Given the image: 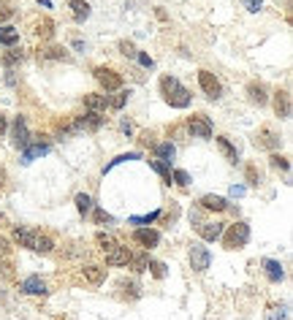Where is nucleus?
Instances as JSON below:
<instances>
[{"mask_svg":"<svg viewBox=\"0 0 293 320\" xmlns=\"http://www.w3.org/2000/svg\"><path fill=\"white\" fill-rule=\"evenodd\" d=\"M160 92H163V98H166V103L171 109H187L190 101H193L190 90H187L177 76H163L160 79Z\"/></svg>","mask_w":293,"mask_h":320,"instance_id":"obj_1","label":"nucleus"},{"mask_svg":"<svg viewBox=\"0 0 293 320\" xmlns=\"http://www.w3.org/2000/svg\"><path fill=\"white\" fill-rule=\"evenodd\" d=\"M225 236H223V244H225V250H242L244 244L250 242V225L247 223H233L228 225V231H223Z\"/></svg>","mask_w":293,"mask_h":320,"instance_id":"obj_2","label":"nucleus"},{"mask_svg":"<svg viewBox=\"0 0 293 320\" xmlns=\"http://www.w3.org/2000/svg\"><path fill=\"white\" fill-rule=\"evenodd\" d=\"M92 73H95L98 84H101V87L106 90V92H114V90H120V87H122V76H120V73H117L114 68H106V65H98V68L92 71Z\"/></svg>","mask_w":293,"mask_h":320,"instance_id":"obj_3","label":"nucleus"},{"mask_svg":"<svg viewBox=\"0 0 293 320\" xmlns=\"http://www.w3.org/2000/svg\"><path fill=\"white\" fill-rule=\"evenodd\" d=\"M187 130L196 136V138H212V122L206 114H193L187 117Z\"/></svg>","mask_w":293,"mask_h":320,"instance_id":"obj_4","label":"nucleus"},{"mask_svg":"<svg viewBox=\"0 0 293 320\" xmlns=\"http://www.w3.org/2000/svg\"><path fill=\"white\" fill-rule=\"evenodd\" d=\"M209 263H212L209 250H206L204 244H193V247H190V266H193V271L204 274V271L209 269Z\"/></svg>","mask_w":293,"mask_h":320,"instance_id":"obj_5","label":"nucleus"},{"mask_svg":"<svg viewBox=\"0 0 293 320\" xmlns=\"http://www.w3.org/2000/svg\"><path fill=\"white\" fill-rule=\"evenodd\" d=\"M198 84H201V90L206 92V98H212V101L220 98L223 87H220V82H217L214 73H209V71H198Z\"/></svg>","mask_w":293,"mask_h":320,"instance_id":"obj_6","label":"nucleus"},{"mask_svg":"<svg viewBox=\"0 0 293 320\" xmlns=\"http://www.w3.org/2000/svg\"><path fill=\"white\" fill-rule=\"evenodd\" d=\"M255 144L263 147V149H277L282 144V138H280V133H274L271 128H261L258 136H255Z\"/></svg>","mask_w":293,"mask_h":320,"instance_id":"obj_7","label":"nucleus"},{"mask_svg":"<svg viewBox=\"0 0 293 320\" xmlns=\"http://www.w3.org/2000/svg\"><path fill=\"white\" fill-rule=\"evenodd\" d=\"M11 141H14V147H19V149H25L27 144H30V133H27L25 117H16V119H14V133H11Z\"/></svg>","mask_w":293,"mask_h":320,"instance_id":"obj_8","label":"nucleus"},{"mask_svg":"<svg viewBox=\"0 0 293 320\" xmlns=\"http://www.w3.org/2000/svg\"><path fill=\"white\" fill-rule=\"evenodd\" d=\"M103 255H106V263H109V266H128L130 250L122 247V244H117V247H111L109 252H103Z\"/></svg>","mask_w":293,"mask_h":320,"instance_id":"obj_9","label":"nucleus"},{"mask_svg":"<svg viewBox=\"0 0 293 320\" xmlns=\"http://www.w3.org/2000/svg\"><path fill=\"white\" fill-rule=\"evenodd\" d=\"M223 231H225V223H201L198 225V233H201L204 242H217L223 236Z\"/></svg>","mask_w":293,"mask_h":320,"instance_id":"obj_10","label":"nucleus"},{"mask_svg":"<svg viewBox=\"0 0 293 320\" xmlns=\"http://www.w3.org/2000/svg\"><path fill=\"white\" fill-rule=\"evenodd\" d=\"M133 239L139 244H144L147 250H152V247H158V244H160V233L152 231V228H136L133 231Z\"/></svg>","mask_w":293,"mask_h":320,"instance_id":"obj_11","label":"nucleus"},{"mask_svg":"<svg viewBox=\"0 0 293 320\" xmlns=\"http://www.w3.org/2000/svg\"><path fill=\"white\" fill-rule=\"evenodd\" d=\"M35 236H38V233L30 231V228H22V225H16V228H14V242L19 244V247L35 250Z\"/></svg>","mask_w":293,"mask_h":320,"instance_id":"obj_12","label":"nucleus"},{"mask_svg":"<svg viewBox=\"0 0 293 320\" xmlns=\"http://www.w3.org/2000/svg\"><path fill=\"white\" fill-rule=\"evenodd\" d=\"M19 290H22V293H27V296H44L46 293V285H44L41 277H27V279H22Z\"/></svg>","mask_w":293,"mask_h":320,"instance_id":"obj_13","label":"nucleus"},{"mask_svg":"<svg viewBox=\"0 0 293 320\" xmlns=\"http://www.w3.org/2000/svg\"><path fill=\"white\" fill-rule=\"evenodd\" d=\"M274 111H277L280 119H288L290 117V95H288V90H282V92L274 95Z\"/></svg>","mask_w":293,"mask_h":320,"instance_id":"obj_14","label":"nucleus"},{"mask_svg":"<svg viewBox=\"0 0 293 320\" xmlns=\"http://www.w3.org/2000/svg\"><path fill=\"white\" fill-rule=\"evenodd\" d=\"M198 204H201V209H206V212H225V209H228V201L220 198V195H212V193L204 195Z\"/></svg>","mask_w":293,"mask_h":320,"instance_id":"obj_15","label":"nucleus"},{"mask_svg":"<svg viewBox=\"0 0 293 320\" xmlns=\"http://www.w3.org/2000/svg\"><path fill=\"white\" fill-rule=\"evenodd\" d=\"M263 271H266L269 282H282V279H285V269L280 266V261L266 258V261H263Z\"/></svg>","mask_w":293,"mask_h":320,"instance_id":"obj_16","label":"nucleus"},{"mask_svg":"<svg viewBox=\"0 0 293 320\" xmlns=\"http://www.w3.org/2000/svg\"><path fill=\"white\" fill-rule=\"evenodd\" d=\"M155 155H158V160L160 163H171V160L177 157V147L171 144V141H163V144H155Z\"/></svg>","mask_w":293,"mask_h":320,"instance_id":"obj_17","label":"nucleus"},{"mask_svg":"<svg viewBox=\"0 0 293 320\" xmlns=\"http://www.w3.org/2000/svg\"><path fill=\"white\" fill-rule=\"evenodd\" d=\"M217 147H220V152L228 157L231 163H239V149L228 141V136H217Z\"/></svg>","mask_w":293,"mask_h":320,"instance_id":"obj_18","label":"nucleus"},{"mask_svg":"<svg viewBox=\"0 0 293 320\" xmlns=\"http://www.w3.org/2000/svg\"><path fill=\"white\" fill-rule=\"evenodd\" d=\"M84 106H87L90 111H103L109 106V98L98 95V92H90V95H84Z\"/></svg>","mask_w":293,"mask_h":320,"instance_id":"obj_19","label":"nucleus"},{"mask_svg":"<svg viewBox=\"0 0 293 320\" xmlns=\"http://www.w3.org/2000/svg\"><path fill=\"white\" fill-rule=\"evenodd\" d=\"M16 41H19V30L11 25H0V44L3 46H14Z\"/></svg>","mask_w":293,"mask_h":320,"instance_id":"obj_20","label":"nucleus"},{"mask_svg":"<svg viewBox=\"0 0 293 320\" xmlns=\"http://www.w3.org/2000/svg\"><path fill=\"white\" fill-rule=\"evenodd\" d=\"M247 95H250L252 103L263 106V103H266V87H263V84H258V82H252V84H247Z\"/></svg>","mask_w":293,"mask_h":320,"instance_id":"obj_21","label":"nucleus"},{"mask_svg":"<svg viewBox=\"0 0 293 320\" xmlns=\"http://www.w3.org/2000/svg\"><path fill=\"white\" fill-rule=\"evenodd\" d=\"M130 269L136 271V274H141V271H147V266H149V255L147 252H130Z\"/></svg>","mask_w":293,"mask_h":320,"instance_id":"obj_22","label":"nucleus"},{"mask_svg":"<svg viewBox=\"0 0 293 320\" xmlns=\"http://www.w3.org/2000/svg\"><path fill=\"white\" fill-rule=\"evenodd\" d=\"M46 152H49V144H35V147H30V149H25V155H22V163H33L35 157H44Z\"/></svg>","mask_w":293,"mask_h":320,"instance_id":"obj_23","label":"nucleus"},{"mask_svg":"<svg viewBox=\"0 0 293 320\" xmlns=\"http://www.w3.org/2000/svg\"><path fill=\"white\" fill-rule=\"evenodd\" d=\"M84 279H87L90 285H101V282L106 279V271L101 266H84Z\"/></svg>","mask_w":293,"mask_h":320,"instance_id":"obj_24","label":"nucleus"},{"mask_svg":"<svg viewBox=\"0 0 293 320\" xmlns=\"http://www.w3.org/2000/svg\"><path fill=\"white\" fill-rule=\"evenodd\" d=\"M82 125H84V130H98V128H103L101 111H87V114L82 117Z\"/></svg>","mask_w":293,"mask_h":320,"instance_id":"obj_25","label":"nucleus"},{"mask_svg":"<svg viewBox=\"0 0 293 320\" xmlns=\"http://www.w3.org/2000/svg\"><path fill=\"white\" fill-rule=\"evenodd\" d=\"M71 8H73V19L76 22H84L90 16V6L84 0H71Z\"/></svg>","mask_w":293,"mask_h":320,"instance_id":"obj_26","label":"nucleus"},{"mask_svg":"<svg viewBox=\"0 0 293 320\" xmlns=\"http://www.w3.org/2000/svg\"><path fill=\"white\" fill-rule=\"evenodd\" d=\"M95 244H98V247L103 250V252H109L111 247H117V239L114 236H111V233H98V236H95Z\"/></svg>","mask_w":293,"mask_h":320,"instance_id":"obj_27","label":"nucleus"},{"mask_svg":"<svg viewBox=\"0 0 293 320\" xmlns=\"http://www.w3.org/2000/svg\"><path fill=\"white\" fill-rule=\"evenodd\" d=\"M128 160H141V155H139V152H128V155H120V157H114V160H111V163H106V166H103V174H109V171H111V168H114V166H120V163H128Z\"/></svg>","mask_w":293,"mask_h":320,"instance_id":"obj_28","label":"nucleus"},{"mask_svg":"<svg viewBox=\"0 0 293 320\" xmlns=\"http://www.w3.org/2000/svg\"><path fill=\"white\" fill-rule=\"evenodd\" d=\"M41 57H46V60H68V52L60 49V46H49V49L41 52Z\"/></svg>","mask_w":293,"mask_h":320,"instance_id":"obj_29","label":"nucleus"},{"mask_svg":"<svg viewBox=\"0 0 293 320\" xmlns=\"http://www.w3.org/2000/svg\"><path fill=\"white\" fill-rule=\"evenodd\" d=\"M128 98H130V90H120L114 98H109V106L120 111V109H122V106H125V103H128Z\"/></svg>","mask_w":293,"mask_h":320,"instance_id":"obj_30","label":"nucleus"},{"mask_svg":"<svg viewBox=\"0 0 293 320\" xmlns=\"http://www.w3.org/2000/svg\"><path fill=\"white\" fill-rule=\"evenodd\" d=\"M149 166H152L155 171L163 176V182H166V185H171V171H168V166H166V163H160V160H149Z\"/></svg>","mask_w":293,"mask_h":320,"instance_id":"obj_31","label":"nucleus"},{"mask_svg":"<svg viewBox=\"0 0 293 320\" xmlns=\"http://www.w3.org/2000/svg\"><path fill=\"white\" fill-rule=\"evenodd\" d=\"M76 209H79L82 214H87V212L92 209V198H90L87 193H79V195H76Z\"/></svg>","mask_w":293,"mask_h":320,"instance_id":"obj_32","label":"nucleus"},{"mask_svg":"<svg viewBox=\"0 0 293 320\" xmlns=\"http://www.w3.org/2000/svg\"><path fill=\"white\" fill-rule=\"evenodd\" d=\"M149 271H152V277L155 279H163L166 277V263H160V261H149Z\"/></svg>","mask_w":293,"mask_h":320,"instance_id":"obj_33","label":"nucleus"},{"mask_svg":"<svg viewBox=\"0 0 293 320\" xmlns=\"http://www.w3.org/2000/svg\"><path fill=\"white\" fill-rule=\"evenodd\" d=\"M158 217H160V212L155 209V212L144 214V217H130V225H149V223H155Z\"/></svg>","mask_w":293,"mask_h":320,"instance_id":"obj_34","label":"nucleus"},{"mask_svg":"<svg viewBox=\"0 0 293 320\" xmlns=\"http://www.w3.org/2000/svg\"><path fill=\"white\" fill-rule=\"evenodd\" d=\"M35 33H38L41 38H52V33H54V22H52V19L41 22V25H38V30H35Z\"/></svg>","mask_w":293,"mask_h":320,"instance_id":"obj_35","label":"nucleus"},{"mask_svg":"<svg viewBox=\"0 0 293 320\" xmlns=\"http://www.w3.org/2000/svg\"><path fill=\"white\" fill-rule=\"evenodd\" d=\"M52 247H54V244H52L49 236H35V250H38V252H52Z\"/></svg>","mask_w":293,"mask_h":320,"instance_id":"obj_36","label":"nucleus"},{"mask_svg":"<svg viewBox=\"0 0 293 320\" xmlns=\"http://www.w3.org/2000/svg\"><path fill=\"white\" fill-rule=\"evenodd\" d=\"M269 320H285L288 317V307H269Z\"/></svg>","mask_w":293,"mask_h":320,"instance_id":"obj_37","label":"nucleus"},{"mask_svg":"<svg viewBox=\"0 0 293 320\" xmlns=\"http://www.w3.org/2000/svg\"><path fill=\"white\" fill-rule=\"evenodd\" d=\"M22 57H25V54L14 49V52H8V54H6V57H3V65H8V68H14V65H16V63H22Z\"/></svg>","mask_w":293,"mask_h":320,"instance_id":"obj_38","label":"nucleus"},{"mask_svg":"<svg viewBox=\"0 0 293 320\" xmlns=\"http://www.w3.org/2000/svg\"><path fill=\"white\" fill-rule=\"evenodd\" d=\"M247 182H250V185H255V187L261 185V171H258L255 166H247Z\"/></svg>","mask_w":293,"mask_h":320,"instance_id":"obj_39","label":"nucleus"},{"mask_svg":"<svg viewBox=\"0 0 293 320\" xmlns=\"http://www.w3.org/2000/svg\"><path fill=\"white\" fill-rule=\"evenodd\" d=\"M174 182H177V185H182V187H187V185H190V174L179 168V171H174Z\"/></svg>","mask_w":293,"mask_h":320,"instance_id":"obj_40","label":"nucleus"},{"mask_svg":"<svg viewBox=\"0 0 293 320\" xmlns=\"http://www.w3.org/2000/svg\"><path fill=\"white\" fill-rule=\"evenodd\" d=\"M120 52L125 54V57H136V46L130 41H120Z\"/></svg>","mask_w":293,"mask_h":320,"instance_id":"obj_41","label":"nucleus"},{"mask_svg":"<svg viewBox=\"0 0 293 320\" xmlns=\"http://www.w3.org/2000/svg\"><path fill=\"white\" fill-rule=\"evenodd\" d=\"M271 166L274 168H282V171H288V168H290L288 157H280V155H271Z\"/></svg>","mask_w":293,"mask_h":320,"instance_id":"obj_42","label":"nucleus"},{"mask_svg":"<svg viewBox=\"0 0 293 320\" xmlns=\"http://www.w3.org/2000/svg\"><path fill=\"white\" fill-rule=\"evenodd\" d=\"M95 223L103 225V223H114V217H111L109 212H103V209H95Z\"/></svg>","mask_w":293,"mask_h":320,"instance_id":"obj_43","label":"nucleus"},{"mask_svg":"<svg viewBox=\"0 0 293 320\" xmlns=\"http://www.w3.org/2000/svg\"><path fill=\"white\" fill-rule=\"evenodd\" d=\"M242 3H244L247 11H261V8H263V0H242Z\"/></svg>","mask_w":293,"mask_h":320,"instance_id":"obj_44","label":"nucleus"},{"mask_svg":"<svg viewBox=\"0 0 293 320\" xmlns=\"http://www.w3.org/2000/svg\"><path fill=\"white\" fill-rule=\"evenodd\" d=\"M136 57H139V63L144 65V68H155V63H152V57H149V54H144V52H136Z\"/></svg>","mask_w":293,"mask_h":320,"instance_id":"obj_45","label":"nucleus"},{"mask_svg":"<svg viewBox=\"0 0 293 320\" xmlns=\"http://www.w3.org/2000/svg\"><path fill=\"white\" fill-rule=\"evenodd\" d=\"M120 130H122L125 136H130V133H133V122H130V119H122V122H120Z\"/></svg>","mask_w":293,"mask_h":320,"instance_id":"obj_46","label":"nucleus"},{"mask_svg":"<svg viewBox=\"0 0 293 320\" xmlns=\"http://www.w3.org/2000/svg\"><path fill=\"white\" fill-rule=\"evenodd\" d=\"M152 138H155V133H149V130H144V133H141V138H139V144L149 147V144H152Z\"/></svg>","mask_w":293,"mask_h":320,"instance_id":"obj_47","label":"nucleus"},{"mask_svg":"<svg viewBox=\"0 0 293 320\" xmlns=\"http://www.w3.org/2000/svg\"><path fill=\"white\" fill-rule=\"evenodd\" d=\"M14 11H11V8H8L6 3H0V22H3V19H8V16H11Z\"/></svg>","mask_w":293,"mask_h":320,"instance_id":"obj_48","label":"nucleus"},{"mask_svg":"<svg viewBox=\"0 0 293 320\" xmlns=\"http://www.w3.org/2000/svg\"><path fill=\"white\" fill-rule=\"evenodd\" d=\"M6 255H8V242H6L3 236H0V261H3Z\"/></svg>","mask_w":293,"mask_h":320,"instance_id":"obj_49","label":"nucleus"},{"mask_svg":"<svg viewBox=\"0 0 293 320\" xmlns=\"http://www.w3.org/2000/svg\"><path fill=\"white\" fill-rule=\"evenodd\" d=\"M231 195H233V198H242V195H244V187H242V185H233V187H231Z\"/></svg>","mask_w":293,"mask_h":320,"instance_id":"obj_50","label":"nucleus"},{"mask_svg":"<svg viewBox=\"0 0 293 320\" xmlns=\"http://www.w3.org/2000/svg\"><path fill=\"white\" fill-rule=\"evenodd\" d=\"M6 128H8V122H6L3 114H0V133H6Z\"/></svg>","mask_w":293,"mask_h":320,"instance_id":"obj_51","label":"nucleus"},{"mask_svg":"<svg viewBox=\"0 0 293 320\" xmlns=\"http://www.w3.org/2000/svg\"><path fill=\"white\" fill-rule=\"evenodd\" d=\"M0 223H3V214H0Z\"/></svg>","mask_w":293,"mask_h":320,"instance_id":"obj_52","label":"nucleus"}]
</instances>
